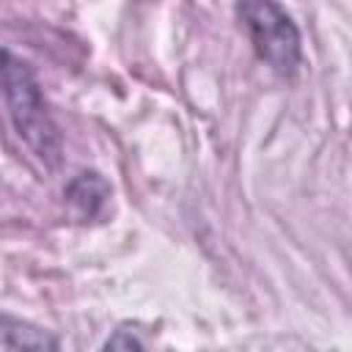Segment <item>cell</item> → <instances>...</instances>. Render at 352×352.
I'll return each instance as SVG.
<instances>
[{"label": "cell", "mask_w": 352, "mask_h": 352, "mask_svg": "<svg viewBox=\"0 0 352 352\" xmlns=\"http://www.w3.org/2000/svg\"><path fill=\"white\" fill-rule=\"evenodd\" d=\"M143 346H146V341H140L135 333L129 336V333H126V327L116 330V333L104 341V349H143Z\"/></svg>", "instance_id": "5b68a950"}, {"label": "cell", "mask_w": 352, "mask_h": 352, "mask_svg": "<svg viewBox=\"0 0 352 352\" xmlns=\"http://www.w3.org/2000/svg\"><path fill=\"white\" fill-rule=\"evenodd\" d=\"M239 19L256 55L280 77H294L302 50L300 30L275 0H239Z\"/></svg>", "instance_id": "7a4b0ae2"}, {"label": "cell", "mask_w": 352, "mask_h": 352, "mask_svg": "<svg viewBox=\"0 0 352 352\" xmlns=\"http://www.w3.org/2000/svg\"><path fill=\"white\" fill-rule=\"evenodd\" d=\"M0 85L19 138L47 168H55L63 154V138L44 104L41 85L30 63L8 50H0Z\"/></svg>", "instance_id": "6da1fadb"}, {"label": "cell", "mask_w": 352, "mask_h": 352, "mask_svg": "<svg viewBox=\"0 0 352 352\" xmlns=\"http://www.w3.org/2000/svg\"><path fill=\"white\" fill-rule=\"evenodd\" d=\"M66 198L80 220H94L110 198V184L94 170H82L66 184Z\"/></svg>", "instance_id": "3957f363"}, {"label": "cell", "mask_w": 352, "mask_h": 352, "mask_svg": "<svg viewBox=\"0 0 352 352\" xmlns=\"http://www.w3.org/2000/svg\"><path fill=\"white\" fill-rule=\"evenodd\" d=\"M0 349H33V352H52L58 349V338L25 319L11 314H0Z\"/></svg>", "instance_id": "277c9868"}]
</instances>
